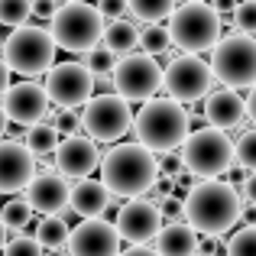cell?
I'll return each mask as SVG.
<instances>
[{
  "label": "cell",
  "instance_id": "obj_1",
  "mask_svg": "<svg viewBox=\"0 0 256 256\" xmlns=\"http://www.w3.org/2000/svg\"><path fill=\"white\" fill-rule=\"evenodd\" d=\"M182 201H185V220L198 234H227L244 218L240 192L220 178H198Z\"/></svg>",
  "mask_w": 256,
  "mask_h": 256
},
{
  "label": "cell",
  "instance_id": "obj_2",
  "mask_svg": "<svg viewBox=\"0 0 256 256\" xmlns=\"http://www.w3.org/2000/svg\"><path fill=\"white\" fill-rule=\"evenodd\" d=\"M159 178V159L150 146L136 143H117L100 156V182L110 188L114 198H140L150 194V188Z\"/></svg>",
  "mask_w": 256,
  "mask_h": 256
},
{
  "label": "cell",
  "instance_id": "obj_3",
  "mask_svg": "<svg viewBox=\"0 0 256 256\" xmlns=\"http://www.w3.org/2000/svg\"><path fill=\"white\" fill-rule=\"evenodd\" d=\"M133 133L143 146H150L152 152H169V150H182L185 136L192 133L188 124V110L182 100L175 98H150L143 100L140 114L133 117Z\"/></svg>",
  "mask_w": 256,
  "mask_h": 256
},
{
  "label": "cell",
  "instance_id": "obj_4",
  "mask_svg": "<svg viewBox=\"0 0 256 256\" xmlns=\"http://www.w3.org/2000/svg\"><path fill=\"white\" fill-rule=\"evenodd\" d=\"M56 36L52 30H42V26H13V32L4 39V62L10 65L13 75L23 78H39L56 65Z\"/></svg>",
  "mask_w": 256,
  "mask_h": 256
},
{
  "label": "cell",
  "instance_id": "obj_5",
  "mask_svg": "<svg viewBox=\"0 0 256 256\" xmlns=\"http://www.w3.org/2000/svg\"><path fill=\"white\" fill-rule=\"evenodd\" d=\"M169 30H172V42L182 52H208L218 46L224 20L220 10L208 0H188L185 6H175V13L169 16Z\"/></svg>",
  "mask_w": 256,
  "mask_h": 256
},
{
  "label": "cell",
  "instance_id": "obj_6",
  "mask_svg": "<svg viewBox=\"0 0 256 256\" xmlns=\"http://www.w3.org/2000/svg\"><path fill=\"white\" fill-rule=\"evenodd\" d=\"M182 162L194 178H218L234 166V143L220 126H194L182 143Z\"/></svg>",
  "mask_w": 256,
  "mask_h": 256
},
{
  "label": "cell",
  "instance_id": "obj_7",
  "mask_svg": "<svg viewBox=\"0 0 256 256\" xmlns=\"http://www.w3.org/2000/svg\"><path fill=\"white\" fill-rule=\"evenodd\" d=\"M49 30L56 36L58 49L65 52H88L104 36V16L94 4L84 0H65L49 20Z\"/></svg>",
  "mask_w": 256,
  "mask_h": 256
},
{
  "label": "cell",
  "instance_id": "obj_8",
  "mask_svg": "<svg viewBox=\"0 0 256 256\" xmlns=\"http://www.w3.org/2000/svg\"><path fill=\"white\" fill-rule=\"evenodd\" d=\"M211 72L214 82L224 88H253L256 84V36L250 32H234L218 39L211 49Z\"/></svg>",
  "mask_w": 256,
  "mask_h": 256
},
{
  "label": "cell",
  "instance_id": "obj_9",
  "mask_svg": "<svg viewBox=\"0 0 256 256\" xmlns=\"http://www.w3.org/2000/svg\"><path fill=\"white\" fill-rule=\"evenodd\" d=\"M82 130L98 143H117L133 130V110L124 94H98L88 98L82 110Z\"/></svg>",
  "mask_w": 256,
  "mask_h": 256
},
{
  "label": "cell",
  "instance_id": "obj_10",
  "mask_svg": "<svg viewBox=\"0 0 256 256\" xmlns=\"http://www.w3.org/2000/svg\"><path fill=\"white\" fill-rule=\"evenodd\" d=\"M110 82H114V91L124 94L130 104L133 100L143 104V100L156 98V91L162 88V65L150 52H126L117 62Z\"/></svg>",
  "mask_w": 256,
  "mask_h": 256
},
{
  "label": "cell",
  "instance_id": "obj_11",
  "mask_svg": "<svg viewBox=\"0 0 256 256\" xmlns=\"http://www.w3.org/2000/svg\"><path fill=\"white\" fill-rule=\"evenodd\" d=\"M214 84V72L211 62H201L194 52H185V56L172 58L169 68H162V88L166 94L182 104H198Z\"/></svg>",
  "mask_w": 256,
  "mask_h": 256
},
{
  "label": "cell",
  "instance_id": "obj_12",
  "mask_svg": "<svg viewBox=\"0 0 256 256\" xmlns=\"http://www.w3.org/2000/svg\"><path fill=\"white\" fill-rule=\"evenodd\" d=\"M94 72L84 62H58L46 72V94L56 107H84L94 94Z\"/></svg>",
  "mask_w": 256,
  "mask_h": 256
},
{
  "label": "cell",
  "instance_id": "obj_13",
  "mask_svg": "<svg viewBox=\"0 0 256 256\" xmlns=\"http://www.w3.org/2000/svg\"><path fill=\"white\" fill-rule=\"evenodd\" d=\"M114 224H117L120 237L126 244H150V240H156V234L166 224V218H162V208L156 201L140 194V198H130V201L120 204Z\"/></svg>",
  "mask_w": 256,
  "mask_h": 256
},
{
  "label": "cell",
  "instance_id": "obj_14",
  "mask_svg": "<svg viewBox=\"0 0 256 256\" xmlns=\"http://www.w3.org/2000/svg\"><path fill=\"white\" fill-rule=\"evenodd\" d=\"M120 230L117 224L104 218H82V224L72 227L68 256H117L120 253Z\"/></svg>",
  "mask_w": 256,
  "mask_h": 256
},
{
  "label": "cell",
  "instance_id": "obj_15",
  "mask_svg": "<svg viewBox=\"0 0 256 256\" xmlns=\"http://www.w3.org/2000/svg\"><path fill=\"white\" fill-rule=\"evenodd\" d=\"M36 159L39 156L26 146V140H0V194L26 192L36 175Z\"/></svg>",
  "mask_w": 256,
  "mask_h": 256
},
{
  "label": "cell",
  "instance_id": "obj_16",
  "mask_svg": "<svg viewBox=\"0 0 256 256\" xmlns=\"http://www.w3.org/2000/svg\"><path fill=\"white\" fill-rule=\"evenodd\" d=\"M0 104L6 107L10 124L30 126V124H39V120L49 117V104H52V100H49V94H46V84L20 82V84H10V88H6Z\"/></svg>",
  "mask_w": 256,
  "mask_h": 256
},
{
  "label": "cell",
  "instance_id": "obj_17",
  "mask_svg": "<svg viewBox=\"0 0 256 256\" xmlns=\"http://www.w3.org/2000/svg\"><path fill=\"white\" fill-rule=\"evenodd\" d=\"M68 194H72V185L56 166H46V169H36V175L30 178L26 185V198H30L32 211L39 214H62L68 208Z\"/></svg>",
  "mask_w": 256,
  "mask_h": 256
},
{
  "label": "cell",
  "instance_id": "obj_18",
  "mask_svg": "<svg viewBox=\"0 0 256 256\" xmlns=\"http://www.w3.org/2000/svg\"><path fill=\"white\" fill-rule=\"evenodd\" d=\"M56 156V169L65 175V178H84V175H91L94 169L100 166V150H98V140L91 136H78V133H72V136H65L62 143H58V150L52 152Z\"/></svg>",
  "mask_w": 256,
  "mask_h": 256
},
{
  "label": "cell",
  "instance_id": "obj_19",
  "mask_svg": "<svg viewBox=\"0 0 256 256\" xmlns=\"http://www.w3.org/2000/svg\"><path fill=\"white\" fill-rule=\"evenodd\" d=\"M246 117V100L237 94V88H220L204 94V120L220 130H234Z\"/></svg>",
  "mask_w": 256,
  "mask_h": 256
},
{
  "label": "cell",
  "instance_id": "obj_20",
  "mask_svg": "<svg viewBox=\"0 0 256 256\" xmlns=\"http://www.w3.org/2000/svg\"><path fill=\"white\" fill-rule=\"evenodd\" d=\"M114 204V194L104 182L98 178H75L68 194V208L78 214V218H104V211Z\"/></svg>",
  "mask_w": 256,
  "mask_h": 256
},
{
  "label": "cell",
  "instance_id": "obj_21",
  "mask_svg": "<svg viewBox=\"0 0 256 256\" xmlns=\"http://www.w3.org/2000/svg\"><path fill=\"white\" fill-rule=\"evenodd\" d=\"M156 250L162 256H194V250H198V230L188 220H169L156 234Z\"/></svg>",
  "mask_w": 256,
  "mask_h": 256
},
{
  "label": "cell",
  "instance_id": "obj_22",
  "mask_svg": "<svg viewBox=\"0 0 256 256\" xmlns=\"http://www.w3.org/2000/svg\"><path fill=\"white\" fill-rule=\"evenodd\" d=\"M100 42H107L114 52L126 56V52L140 49V30L130 23V20L117 16V20H110V23L104 26V36H100Z\"/></svg>",
  "mask_w": 256,
  "mask_h": 256
},
{
  "label": "cell",
  "instance_id": "obj_23",
  "mask_svg": "<svg viewBox=\"0 0 256 256\" xmlns=\"http://www.w3.org/2000/svg\"><path fill=\"white\" fill-rule=\"evenodd\" d=\"M58 143H62V133H58V126L52 124V120H39V124H30L26 126V146H30L36 156H52V152L58 150Z\"/></svg>",
  "mask_w": 256,
  "mask_h": 256
},
{
  "label": "cell",
  "instance_id": "obj_24",
  "mask_svg": "<svg viewBox=\"0 0 256 256\" xmlns=\"http://www.w3.org/2000/svg\"><path fill=\"white\" fill-rule=\"evenodd\" d=\"M68 237H72V227L65 224L62 214H42L36 227V240L42 244V250H56V246H68Z\"/></svg>",
  "mask_w": 256,
  "mask_h": 256
},
{
  "label": "cell",
  "instance_id": "obj_25",
  "mask_svg": "<svg viewBox=\"0 0 256 256\" xmlns=\"http://www.w3.org/2000/svg\"><path fill=\"white\" fill-rule=\"evenodd\" d=\"M0 220H4L13 234H23L26 227H30V220H32L30 198H26V194H23V198H20V194H13L10 201H4V208H0Z\"/></svg>",
  "mask_w": 256,
  "mask_h": 256
},
{
  "label": "cell",
  "instance_id": "obj_26",
  "mask_svg": "<svg viewBox=\"0 0 256 256\" xmlns=\"http://www.w3.org/2000/svg\"><path fill=\"white\" fill-rule=\"evenodd\" d=\"M130 13L143 23H156V20H169L178 6V0H126Z\"/></svg>",
  "mask_w": 256,
  "mask_h": 256
},
{
  "label": "cell",
  "instance_id": "obj_27",
  "mask_svg": "<svg viewBox=\"0 0 256 256\" xmlns=\"http://www.w3.org/2000/svg\"><path fill=\"white\" fill-rule=\"evenodd\" d=\"M120 62V52H114L110 46H91V49L84 52V65L94 72V78H110L114 68H117Z\"/></svg>",
  "mask_w": 256,
  "mask_h": 256
},
{
  "label": "cell",
  "instance_id": "obj_28",
  "mask_svg": "<svg viewBox=\"0 0 256 256\" xmlns=\"http://www.w3.org/2000/svg\"><path fill=\"white\" fill-rule=\"evenodd\" d=\"M140 46H143L150 56H162V52H169L172 46V30L166 23H146V30L140 32Z\"/></svg>",
  "mask_w": 256,
  "mask_h": 256
},
{
  "label": "cell",
  "instance_id": "obj_29",
  "mask_svg": "<svg viewBox=\"0 0 256 256\" xmlns=\"http://www.w3.org/2000/svg\"><path fill=\"white\" fill-rule=\"evenodd\" d=\"M234 162L244 172H256V126L246 130L244 136L234 143Z\"/></svg>",
  "mask_w": 256,
  "mask_h": 256
},
{
  "label": "cell",
  "instance_id": "obj_30",
  "mask_svg": "<svg viewBox=\"0 0 256 256\" xmlns=\"http://www.w3.org/2000/svg\"><path fill=\"white\" fill-rule=\"evenodd\" d=\"M32 16V0H0V23L4 26H23Z\"/></svg>",
  "mask_w": 256,
  "mask_h": 256
},
{
  "label": "cell",
  "instance_id": "obj_31",
  "mask_svg": "<svg viewBox=\"0 0 256 256\" xmlns=\"http://www.w3.org/2000/svg\"><path fill=\"white\" fill-rule=\"evenodd\" d=\"M227 256H256V224L237 230L227 240Z\"/></svg>",
  "mask_w": 256,
  "mask_h": 256
},
{
  "label": "cell",
  "instance_id": "obj_32",
  "mask_svg": "<svg viewBox=\"0 0 256 256\" xmlns=\"http://www.w3.org/2000/svg\"><path fill=\"white\" fill-rule=\"evenodd\" d=\"M4 256H46V250L36 237H13V240H6Z\"/></svg>",
  "mask_w": 256,
  "mask_h": 256
},
{
  "label": "cell",
  "instance_id": "obj_33",
  "mask_svg": "<svg viewBox=\"0 0 256 256\" xmlns=\"http://www.w3.org/2000/svg\"><path fill=\"white\" fill-rule=\"evenodd\" d=\"M234 26H237L240 32L256 36V0H244V4L234 6Z\"/></svg>",
  "mask_w": 256,
  "mask_h": 256
},
{
  "label": "cell",
  "instance_id": "obj_34",
  "mask_svg": "<svg viewBox=\"0 0 256 256\" xmlns=\"http://www.w3.org/2000/svg\"><path fill=\"white\" fill-rule=\"evenodd\" d=\"M52 124L58 126L62 136H72V133L82 130V114H75V107H58V114L52 117Z\"/></svg>",
  "mask_w": 256,
  "mask_h": 256
},
{
  "label": "cell",
  "instance_id": "obj_35",
  "mask_svg": "<svg viewBox=\"0 0 256 256\" xmlns=\"http://www.w3.org/2000/svg\"><path fill=\"white\" fill-rule=\"evenodd\" d=\"M159 208H162V218H169V220H178V214H185V201H182L178 194H172V192L159 201Z\"/></svg>",
  "mask_w": 256,
  "mask_h": 256
},
{
  "label": "cell",
  "instance_id": "obj_36",
  "mask_svg": "<svg viewBox=\"0 0 256 256\" xmlns=\"http://www.w3.org/2000/svg\"><path fill=\"white\" fill-rule=\"evenodd\" d=\"M98 10H100L104 20H117V16H124L130 6H126V0H98Z\"/></svg>",
  "mask_w": 256,
  "mask_h": 256
},
{
  "label": "cell",
  "instance_id": "obj_37",
  "mask_svg": "<svg viewBox=\"0 0 256 256\" xmlns=\"http://www.w3.org/2000/svg\"><path fill=\"white\" fill-rule=\"evenodd\" d=\"M162 156V162H159V172H166V175H175L178 169H185V162H182V156L175 150H169V152H159Z\"/></svg>",
  "mask_w": 256,
  "mask_h": 256
},
{
  "label": "cell",
  "instance_id": "obj_38",
  "mask_svg": "<svg viewBox=\"0 0 256 256\" xmlns=\"http://www.w3.org/2000/svg\"><path fill=\"white\" fill-rule=\"evenodd\" d=\"M58 10V0H32V16L36 20H52Z\"/></svg>",
  "mask_w": 256,
  "mask_h": 256
},
{
  "label": "cell",
  "instance_id": "obj_39",
  "mask_svg": "<svg viewBox=\"0 0 256 256\" xmlns=\"http://www.w3.org/2000/svg\"><path fill=\"white\" fill-rule=\"evenodd\" d=\"M240 192H244V204H256V172H250V175L244 178Z\"/></svg>",
  "mask_w": 256,
  "mask_h": 256
},
{
  "label": "cell",
  "instance_id": "obj_40",
  "mask_svg": "<svg viewBox=\"0 0 256 256\" xmlns=\"http://www.w3.org/2000/svg\"><path fill=\"white\" fill-rule=\"evenodd\" d=\"M117 256H162L156 250V246H146V244H130L124 253H117Z\"/></svg>",
  "mask_w": 256,
  "mask_h": 256
},
{
  "label": "cell",
  "instance_id": "obj_41",
  "mask_svg": "<svg viewBox=\"0 0 256 256\" xmlns=\"http://www.w3.org/2000/svg\"><path fill=\"white\" fill-rule=\"evenodd\" d=\"M10 75H13V72H10V65H6L4 58H0V98H4V91L10 88Z\"/></svg>",
  "mask_w": 256,
  "mask_h": 256
},
{
  "label": "cell",
  "instance_id": "obj_42",
  "mask_svg": "<svg viewBox=\"0 0 256 256\" xmlns=\"http://www.w3.org/2000/svg\"><path fill=\"white\" fill-rule=\"evenodd\" d=\"M246 114H250V120L256 124V84L250 88V94H246Z\"/></svg>",
  "mask_w": 256,
  "mask_h": 256
},
{
  "label": "cell",
  "instance_id": "obj_43",
  "mask_svg": "<svg viewBox=\"0 0 256 256\" xmlns=\"http://www.w3.org/2000/svg\"><path fill=\"white\" fill-rule=\"evenodd\" d=\"M6 126H10V117H6V107L0 104V140H4V133H6Z\"/></svg>",
  "mask_w": 256,
  "mask_h": 256
},
{
  "label": "cell",
  "instance_id": "obj_44",
  "mask_svg": "<svg viewBox=\"0 0 256 256\" xmlns=\"http://www.w3.org/2000/svg\"><path fill=\"white\" fill-rule=\"evenodd\" d=\"M6 240H10V227H6L4 220H0V250L6 246Z\"/></svg>",
  "mask_w": 256,
  "mask_h": 256
},
{
  "label": "cell",
  "instance_id": "obj_45",
  "mask_svg": "<svg viewBox=\"0 0 256 256\" xmlns=\"http://www.w3.org/2000/svg\"><path fill=\"white\" fill-rule=\"evenodd\" d=\"M214 256H227V253H214Z\"/></svg>",
  "mask_w": 256,
  "mask_h": 256
},
{
  "label": "cell",
  "instance_id": "obj_46",
  "mask_svg": "<svg viewBox=\"0 0 256 256\" xmlns=\"http://www.w3.org/2000/svg\"><path fill=\"white\" fill-rule=\"evenodd\" d=\"M0 30H4V23H0Z\"/></svg>",
  "mask_w": 256,
  "mask_h": 256
}]
</instances>
